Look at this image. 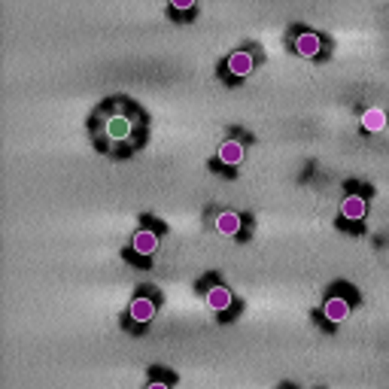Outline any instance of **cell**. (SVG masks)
Instances as JSON below:
<instances>
[{
    "label": "cell",
    "instance_id": "cell-9",
    "mask_svg": "<svg viewBox=\"0 0 389 389\" xmlns=\"http://www.w3.org/2000/svg\"><path fill=\"white\" fill-rule=\"evenodd\" d=\"M386 122H389V119H386V113H383L380 107H368V109L362 113V128L371 131V134H380V131L386 128Z\"/></svg>",
    "mask_w": 389,
    "mask_h": 389
},
{
    "label": "cell",
    "instance_id": "cell-8",
    "mask_svg": "<svg viewBox=\"0 0 389 389\" xmlns=\"http://www.w3.org/2000/svg\"><path fill=\"white\" fill-rule=\"evenodd\" d=\"M244 143L240 140H225L222 146H219V161L222 165H229V167H238L240 161H244Z\"/></svg>",
    "mask_w": 389,
    "mask_h": 389
},
{
    "label": "cell",
    "instance_id": "cell-2",
    "mask_svg": "<svg viewBox=\"0 0 389 389\" xmlns=\"http://www.w3.org/2000/svg\"><path fill=\"white\" fill-rule=\"evenodd\" d=\"M128 317L134 319V322H152L156 319V301H152L149 295H134V301H131V307H128Z\"/></svg>",
    "mask_w": 389,
    "mask_h": 389
},
{
    "label": "cell",
    "instance_id": "cell-11",
    "mask_svg": "<svg viewBox=\"0 0 389 389\" xmlns=\"http://www.w3.org/2000/svg\"><path fill=\"white\" fill-rule=\"evenodd\" d=\"M131 134V122L125 116H109L107 119V137L109 140H125Z\"/></svg>",
    "mask_w": 389,
    "mask_h": 389
},
{
    "label": "cell",
    "instance_id": "cell-10",
    "mask_svg": "<svg viewBox=\"0 0 389 389\" xmlns=\"http://www.w3.org/2000/svg\"><path fill=\"white\" fill-rule=\"evenodd\" d=\"M341 216L344 219H365V198H359V195H347L344 198V204H341Z\"/></svg>",
    "mask_w": 389,
    "mask_h": 389
},
{
    "label": "cell",
    "instance_id": "cell-13",
    "mask_svg": "<svg viewBox=\"0 0 389 389\" xmlns=\"http://www.w3.org/2000/svg\"><path fill=\"white\" fill-rule=\"evenodd\" d=\"M146 389H171V383H165V380H152Z\"/></svg>",
    "mask_w": 389,
    "mask_h": 389
},
{
    "label": "cell",
    "instance_id": "cell-7",
    "mask_svg": "<svg viewBox=\"0 0 389 389\" xmlns=\"http://www.w3.org/2000/svg\"><path fill=\"white\" fill-rule=\"evenodd\" d=\"M295 49H298V55L301 58H317L322 52V40L317 34H311V31H304V34H298L295 36Z\"/></svg>",
    "mask_w": 389,
    "mask_h": 389
},
{
    "label": "cell",
    "instance_id": "cell-3",
    "mask_svg": "<svg viewBox=\"0 0 389 389\" xmlns=\"http://www.w3.org/2000/svg\"><path fill=\"white\" fill-rule=\"evenodd\" d=\"M131 249L137 255H152L158 249V234L152 229H137L134 238H131Z\"/></svg>",
    "mask_w": 389,
    "mask_h": 389
},
{
    "label": "cell",
    "instance_id": "cell-4",
    "mask_svg": "<svg viewBox=\"0 0 389 389\" xmlns=\"http://www.w3.org/2000/svg\"><path fill=\"white\" fill-rule=\"evenodd\" d=\"M322 317H326L328 322H344V319H350V301L341 298V295L326 298V304H322Z\"/></svg>",
    "mask_w": 389,
    "mask_h": 389
},
{
    "label": "cell",
    "instance_id": "cell-6",
    "mask_svg": "<svg viewBox=\"0 0 389 389\" xmlns=\"http://www.w3.org/2000/svg\"><path fill=\"white\" fill-rule=\"evenodd\" d=\"M213 225H216L219 234H225V238H234V234H240V225H244V219H240L234 210H222V213L216 216V222H213Z\"/></svg>",
    "mask_w": 389,
    "mask_h": 389
},
{
    "label": "cell",
    "instance_id": "cell-5",
    "mask_svg": "<svg viewBox=\"0 0 389 389\" xmlns=\"http://www.w3.org/2000/svg\"><path fill=\"white\" fill-rule=\"evenodd\" d=\"M253 67H255V61H253V55L246 52V49H238V52H231L229 55V73L231 76H249L253 73Z\"/></svg>",
    "mask_w": 389,
    "mask_h": 389
},
{
    "label": "cell",
    "instance_id": "cell-12",
    "mask_svg": "<svg viewBox=\"0 0 389 389\" xmlns=\"http://www.w3.org/2000/svg\"><path fill=\"white\" fill-rule=\"evenodd\" d=\"M171 6L174 10H180V12H189L195 6V0H171Z\"/></svg>",
    "mask_w": 389,
    "mask_h": 389
},
{
    "label": "cell",
    "instance_id": "cell-1",
    "mask_svg": "<svg viewBox=\"0 0 389 389\" xmlns=\"http://www.w3.org/2000/svg\"><path fill=\"white\" fill-rule=\"evenodd\" d=\"M204 301H207V307L213 313H225V311H231L234 295H231L229 286H210V289L204 292Z\"/></svg>",
    "mask_w": 389,
    "mask_h": 389
}]
</instances>
